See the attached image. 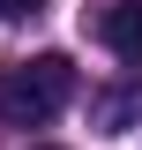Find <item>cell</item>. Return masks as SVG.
Segmentation results:
<instances>
[{
    "instance_id": "cell-1",
    "label": "cell",
    "mask_w": 142,
    "mask_h": 150,
    "mask_svg": "<svg viewBox=\"0 0 142 150\" xmlns=\"http://www.w3.org/2000/svg\"><path fill=\"white\" fill-rule=\"evenodd\" d=\"M67 98H75V60L67 53H37V60L0 68V120L8 128H45L53 112H67Z\"/></svg>"
},
{
    "instance_id": "cell-2",
    "label": "cell",
    "mask_w": 142,
    "mask_h": 150,
    "mask_svg": "<svg viewBox=\"0 0 142 150\" xmlns=\"http://www.w3.org/2000/svg\"><path fill=\"white\" fill-rule=\"evenodd\" d=\"M97 38L120 60H142V0H112L105 15H97Z\"/></svg>"
},
{
    "instance_id": "cell-3",
    "label": "cell",
    "mask_w": 142,
    "mask_h": 150,
    "mask_svg": "<svg viewBox=\"0 0 142 150\" xmlns=\"http://www.w3.org/2000/svg\"><path fill=\"white\" fill-rule=\"evenodd\" d=\"M45 0H0V23H22V15H37Z\"/></svg>"
}]
</instances>
